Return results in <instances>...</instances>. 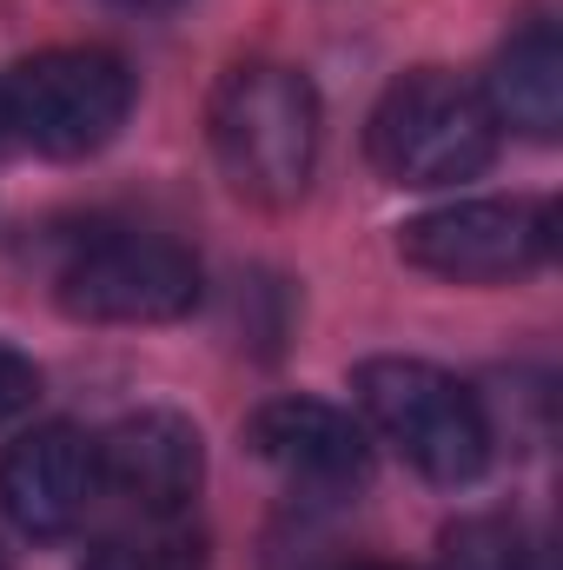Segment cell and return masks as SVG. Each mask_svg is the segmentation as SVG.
Wrapping results in <instances>:
<instances>
[{
  "label": "cell",
  "mask_w": 563,
  "mask_h": 570,
  "mask_svg": "<svg viewBox=\"0 0 563 570\" xmlns=\"http://www.w3.org/2000/svg\"><path fill=\"white\" fill-rule=\"evenodd\" d=\"M33 399H40V372L13 345H0V419H20Z\"/></svg>",
  "instance_id": "13"
},
{
  "label": "cell",
  "mask_w": 563,
  "mask_h": 570,
  "mask_svg": "<svg viewBox=\"0 0 563 570\" xmlns=\"http://www.w3.org/2000/svg\"><path fill=\"white\" fill-rule=\"evenodd\" d=\"M504 127L491 120L484 94L444 67H412L372 107L365 153L392 186H457L497 159Z\"/></svg>",
  "instance_id": "2"
},
{
  "label": "cell",
  "mask_w": 563,
  "mask_h": 570,
  "mask_svg": "<svg viewBox=\"0 0 563 570\" xmlns=\"http://www.w3.org/2000/svg\"><path fill=\"white\" fill-rule=\"evenodd\" d=\"M444 570H551V551L517 518H464L444 538Z\"/></svg>",
  "instance_id": "11"
},
{
  "label": "cell",
  "mask_w": 563,
  "mask_h": 570,
  "mask_svg": "<svg viewBox=\"0 0 563 570\" xmlns=\"http://www.w3.org/2000/svg\"><path fill=\"white\" fill-rule=\"evenodd\" d=\"M491 120L524 134V140H557L563 127V40L557 20H524L497 60H491V80L477 87Z\"/></svg>",
  "instance_id": "10"
},
{
  "label": "cell",
  "mask_w": 563,
  "mask_h": 570,
  "mask_svg": "<svg viewBox=\"0 0 563 570\" xmlns=\"http://www.w3.org/2000/svg\"><path fill=\"white\" fill-rule=\"evenodd\" d=\"M557 246L544 199H457L398 226V259L451 285H511L537 273Z\"/></svg>",
  "instance_id": "5"
},
{
  "label": "cell",
  "mask_w": 563,
  "mask_h": 570,
  "mask_svg": "<svg viewBox=\"0 0 563 570\" xmlns=\"http://www.w3.org/2000/svg\"><path fill=\"white\" fill-rule=\"evenodd\" d=\"M199 538L179 531L172 518H146L140 531H113L87 551L80 570H199Z\"/></svg>",
  "instance_id": "12"
},
{
  "label": "cell",
  "mask_w": 563,
  "mask_h": 570,
  "mask_svg": "<svg viewBox=\"0 0 563 570\" xmlns=\"http://www.w3.org/2000/svg\"><path fill=\"white\" fill-rule=\"evenodd\" d=\"M345 570H405V564H345Z\"/></svg>",
  "instance_id": "14"
},
{
  "label": "cell",
  "mask_w": 563,
  "mask_h": 570,
  "mask_svg": "<svg viewBox=\"0 0 563 570\" xmlns=\"http://www.w3.org/2000/svg\"><path fill=\"white\" fill-rule=\"evenodd\" d=\"M100 491V444L80 425H33L0 451V504L27 538H73Z\"/></svg>",
  "instance_id": "7"
},
{
  "label": "cell",
  "mask_w": 563,
  "mask_h": 570,
  "mask_svg": "<svg viewBox=\"0 0 563 570\" xmlns=\"http://www.w3.org/2000/svg\"><path fill=\"white\" fill-rule=\"evenodd\" d=\"M352 392L372 431L431 484H471L491 464V419L431 358H365L352 372Z\"/></svg>",
  "instance_id": "3"
},
{
  "label": "cell",
  "mask_w": 563,
  "mask_h": 570,
  "mask_svg": "<svg viewBox=\"0 0 563 570\" xmlns=\"http://www.w3.org/2000/svg\"><path fill=\"white\" fill-rule=\"evenodd\" d=\"M134 114V73L107 47H53L0 80V127L47 159H87Z\"/></svg>",
  "instance_id": "4"
},
{
  "label": "cell",
  "mask_w": 563,
  "mask_h": 570,
  "mask_svg": "<svg viewBox=\"0 0 563 570\" xmlns=\"http://www.w3.org/2000/svg\"><path fill=\"white\" fill-rule=\"evenodd\" d=\"M213 159L226 186L253 206H292L305 199L318 173V94L298 67L279 60H246L213 87L206 107Z\"/></svg>",
  "instance_id": "1"
},
{
  "label": "cell",
  "mask_w": 563,
  "mask_h": 570,
  "mask_svg": "<svg viewBox=\"0 0 563 570\" xmlns=\"http://www.w3.org/2000/svg\"><path fill=\"white\" fill-rule=\"evenodd\" d=\"M246 444H253V458H266L279 478L318 484V491L358 484L365 464H372L365 425H358L352 412L325 405V399H266V405L246 419Z\"/></svg>",
  "instance_id": "9"
},
{
  "label": "cell",
  "mask_w": 563,
  "mask_h": 570,
  "mask_svg": "<svg viewBox=\"0 0 563 570\" xmlns=\"http://www.w3.org/2000/svg\"><path fill=\"white\" fill-rule=\"evenodd\" d=\"M60 305L87 325H172L199 305V259L159 233H100L60 266Z\"/></svg>",
  "instance_id": "6"
},
{
  "label": "cell",
  "mask_w": 563,
  "mask_h": 570,
  "mask_svg": "<svg viewBox=\"0 0 563 570\" xmlns=\"http://www.w3.org/2000/svg\"><path fill=\"white\" fill-rule=\"evenodd\" d=\"M93 444H100V484L120 491L140 518H179L199 498L206 444H199L192 419L152 405V412H127Z\"/></svg>",
  "instance_id": "8"
},
{
  "label": "cell",
  "mask_w": 563,
  "mask_h": 570,
  "mask_svg": "<svg viewBox=\"0 0 563 570\" xmlns=\"http://www.w3.org/2000/svg\"><path fill=\"white\" fill-rule=\"evenodd\" d=\"M0 570H7V564H0Z\"/></svg>",
  "instance_id": "15"
}]
</instances>
